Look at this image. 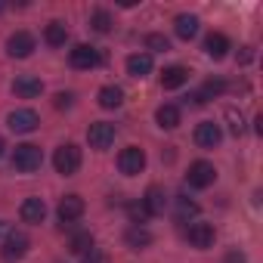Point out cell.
I'll return each instance as SVG.
<instances>
[{
	"label": "cell",
	"mask_w": 263,
	"mask_h": 263,
	"mask_svg": "<svg viewBox=\"0 0 263 263\" xmlns=\"http://www.w3.org/2000/svg\"><path fill=\"white\" fill-rule=\"evenodd\" d=\"M41 164H44V152H41L37 146H31V143L16 146V152H13V167H16L19 174H34V171H41Z\"/></svg>",
	"instance_id": "obj_1"
},
{
	"label": "cell",
	"mask_w": 263,
	"mask_h": 263,
	"mask_svg": "<svg viewBox=\"0 0 263 263\" xmlns=\"http://www.w3.org/2000/svg\"><path fill=\"white\" fill-rule=\"evenodd\" d=\"M53 167H56L62 177L78 174V167H81V149H78L74 143L59 146V149H56V155H53Z\"/></svg>",
	"instance_id": "obj_2"
},
{
	"label": "cell",
	"mask_w": 263,
	"mask_h": 263,
	"mask_svg": "<svg viewBox=\"0 0 263 263\" xmlns=\"http://www.w3.org/2000/svg\"><path fill=\"white\" fill-rule=\"evenodd\" d=\"M118 171H121L124 177H137V174H143V171H146V152H143L140 146H127V149H121V155H118Z\"/></svg>",
	"instance_id": "obj_3"
},
{
	"label": "cell",
	"mask_w": 263,
	"mask_h": 263,
	"mask_svg": "<svg viewBox=\"0 0 263 263\" xmlns=\"http://www.w3.org/2000/svg\"><path fill=\"white\" fill-rule=\"evenodd\" d=\"M31 248V238L19 229H10L7 238H4V248H0V254H4V260H22Z\"/></svg>",
	"instance_id": "obj_4"
},
{
	"label": "cell",
	"mask_w": 263,
	"mask_h": 263,
	"mask_svg": "<svg viewBox=\"0 0 263 263\" xmlns=\"http://www.w3.org/2000/svg\"><path fill=\"white\" fill-rule=\"evenodd\" d=\"M68 62H71V68H78V71H90V68H96V65L102 62V56H99L96 47H90V44H78V47L68 53Z\"/></svg>",
	"instance_id": "obj_5"
},
{
	"label": "cell",
	"mask_w": 263,
	"mask_h": 263,
	"mask_svg": "<svg viewBox=\"0 0 263 263\" xmlns=\"http://www.w3.org/2000/svg\"><path fill=\"white\" fill-rule=\"evenodd\" d=\"M214 180H217V171H214V164H211V161H192V164H189L186 183H189L192 189H208Z\"/></svg>",
	"instance_id": "obj_6"
},
{
	"label": "cell",
	"mask_w": 263,
	"mask_h": 263,
	"mask_svg": "<svg viewBox=\"0 0 263 263\" xmlns=\"http://www.w3.org/2000/svg\"><path fill=\"white\" fill-rule=\"evenodd\" d=\"M7 124H10L13 134H31V130H37L41 118H37V111H34V108H16V111H10Z\"/></svg>",
	"instance_id": "obj_7"
},
{
	"label": "cell",
	"mask_w": 263,
	"mask_h": 263,
	"mask_svg": "<svg viewBox=\"0 0 263 263\" xmlns=\"http://www.w3.org/2000/svg\"><path fill=\"white\" fill-rule=\"evenodd\" d=\"M34 47H37V41H34V34H28V31H16V34H10V41H7V53H10L13 59H28V56L34 53Z\"/></svg>",
	"instance_id": "obj_8"
},
{
	"label": "cell",
	"mask_w": 263,
	"mask_h": 263,
	"mask_svg": "<svg viewBox=\"0 0 263 263\" xmlns=\"http://www.w3.org/2000/svg\"><path fill=\"white\" fill-rule=\"evenodd\" d=\"M56 214H59V223H62V226L78 223V220L84 217V198H81V195H65V198L59 201Z\"/></svg>",
	"instance_id": "obj_9"
},
{
	"label": "cell",
	"mask_w": 263,
	"mask_h": 263,
	"mask_svg": "<svg viewBox=\"0 0 263 263\" xmlns=\"http://www.w3.org/2000/svg\"><path fill=\"white\" fill-rule=\"evenodd\" d=\"M87 140H90V149H108V146L115 143V124H108V121L90 124Z\"/></svg>",
	"instance_id": "obj_10"
},
{
	"label": "cell",
	"mask_w": 263,
	"mask_h": 263,
	"mask_svg": "<svg viewBox=\"0 0 263 263\" xmlns=\"http://www.w3.org/2000/svg\"><path fill=\"white\" fill-rule=\"evenodd\" d=\"M214 238H217V232H214V226H211V223H192V226L186 229V241H189L192 248H198V251L211 248V245H214Z\"/></svg>",
	"instance_id": "obj_11"
},
{
	"label": "cell",
	"mask_w": 263,
	"mask_h": 263,
	"mask_svg": "<svg viewBox=\"0 0 263 263\" xmlns=\"http://www.w3.org/2000/svg\"><path fill=\"white\" fill-rule=\"evenodd\" d=\"M220 140H223L220 124H214V121H201V124L195 127V143H198L201 149H217Z\"/></svg>",
	"instance_id": "obj_12"
},
{
	"label": "cell",
	"mask_w": 263,
	"mask_h": 263,
	"mask_svg": "<svg viewBox=\"0 0 263 263\" xmlns=\"http://www.w3.org/2000/svg\"><path fill=\"white\" fill-rule=\"evenodd\" d=\"M140 201H143V208L149 211V217H158V214H164V208H167V192H164L161 186H149Z\"/></svg>",
	"instance_id": "obj_13"
},
{
	"label": "cell",
	"mask_w": 263,
	"mask_h": 263,
	"mask_svg": "<svg viewBox=\"0 0 263 263\" xmlns=\"http://www.w3.org/2000/svg\"><path fill=\"white\" fill-rule=\"evenodd\" d=\"M19 217H22V223L37 226V223H44V217H47V204H44L41 198H25L22 208H19Z\"/></svg>",
	"instance_id": "obj_14"
},
{
	"label": "cell",
	"mask_w": 263,
	"mask_h": 263,
	"mask_svg": "<svg viewBox=\"0 0 263 263\" xmlns=\"http://www.w3.org/2000/svg\"><path fill=\"white\" fill-rule=\"evenodd\" d=\"M229 50H232V44H229V37H226V34H220V31H211V34L204 37V53H208L211 59H223Z\"/></svg>",
	"instance_id": "obj_15"
},
{
	"label": "cell",
	"mask_w": 263,
	"mask_h": 263,
	"mask_svg": "<svg viewBox=\"0 0 263 263\" xmlns=\"http://www.w3.org/2000/svg\"><path fill=\"white\" fill-rule=\"evenodd\" d=\"M174 31H177L180 41H192V37L198 34V16H192V13H180V16L174 19Z\"/></svg>",
	"instance_id": "obj_16"
},
{
	"label": "cell",
	"mask_w": 263,
	"mask_h": 263,
	"mask_svg": "<svg viewBox=\"0 0 263 263\" xmlns=\"http://www.w3.org/2000/svg\"><path fill=\"white\" fill-rule=\"evenodd\" d=\"M149 71H152V53H130L127 56V74L146 78Z\"/></svg>",
	"instance_id": "obj_17"
},
{
	"label": "cell",
	"mask_w": 263,
	"mask_h": 263,
	"mask_svg": "<svg viewBox=\"0 0 263 263\" xmlns=\"http://www.w3.org/2000/svg\"><path fill=\"white\" fill-rule=\"evenodd\" d=\"M13 90H16V96H22V99H34V96H41L44 84H41L37 78H31V74H22V78H16Z\"/></svg>",
	"instance_id": "obj_18"
},
{
	"label": "cell",
	"mask_w": 263,
	"mask_h": 263,
	"mask_svg": "<svg viewBox=\"0 0 263 263\" xmlns=\"http://www.w3.org/2000/svg\"><path fill=\"white\" fill-rule=\"evenodd\" d=\"M124 241L134 248V251H143V248L152 245V232H149L146 226H130V229L124 232Z\"/></svg>",
	"instance_id": "obj_19"
},
{
	"label": "cell",
	"mask_w": 263,
	"mask_h": 263,
	"mask_svg": "<svg viewBox=\"0 0 263 263\" xmlns=\"http://www.w3.org/2000/svg\"><path fill=\"white\" fill-rule=\"evenodd\" d=\"M189 81V68H183V65H171V68H164V74H161V87L164 90H177V87H183Z\"/></svg>",
	"instance_id": "obj_20"
},
{
	"label": "cell",
	"mask_w": 263,
	"mask_h": 263,
	"mask_svg": "<svg viewBox=\"0 0 263 263\" xmlns=\"http://www.w3.org/2000/svg\"><path fill=\"white\" fill-rule=\"evenodd\" d=\"M96 99H99V105H102V108H121V105H124V90H121V87H115V84H108V87H102V90H99V96H96Z\"/></svg>",
	"instance_id": "obj_21"
},
{
	"label": "cell",
	"mask_w": 263,
	"mask_h": 263,
	"mask_svg": "<svg viewBox=\"0 0 263 263\" xmlns=\"http://www.w3.org/2000/svg\"><path fill=\"white\" fill-rule=\"evenodd\" d=\"M93 248V232L90 229H78V232H71V238H68V251L71 254H87Z\"/></svg>",
	"instance_id": "obj_22"
},
{
	"label": "cell",
	"mask_w": 263,
	"mask_h": 263,
	"mask_svg": "<svg viewBox=\"0 0 263 263\" xmlns=\"http://www.w3.org/2000/svg\"><path fill=\"white\" fill-rule=\"evenodd\" d=\"M155 121H158V127L174 130V127H180V108L167 102V105H161V108L155 111Z\"/></svg>",
	"instance_id": "obj_23"
},
{
	"label": "cell",
	"mask_w": 263,
	"mask_h": 263,
	"mask_svg": "<svg viewBox=\"0 0 263 263\" xmlns=\"http://www.w3.org/2000/svg\"><path fill=\"white\" fill-rule=\"evenodd\" d=\"M44 41H47L50 47H65V41H68V28H65L62 22H50V25L44 28Z\"/></svg>",
	"instance_id": "obj_24"
},
{
	"label": "cell",
	"mask_w": 263,
	"mask_h": 263,
	"mask_svg": "<svg viewBox=\"0 0 263 263\" xmlns=\"http://www.w3.org/2000/svg\"><path fill=\"white\" fill-rule=\"evenodd\" d=\"M198 201H192L189 195H177V220L180 223H186V220H195L198 217Z\"/></svg>",
	"instance_id": "obj_25"
},
{
	"label": "cell",
	"mask_w": 263,
	"mask_h": 263,
	"mask_svg": "<svg viewBox=\"0 0 263 263\" xmlns=\"http://www.w3.org/2000/svg\"><path fill=\"white\" fill-rule=\"evenodd\" d=\"M111 25H115V19H111V13H108V10H93V13H90V28H93V31L108 34V31H111Z\"/></svg>",
	"instance_id": "obj_26"
},
{
	"label": "cell",
	"mask_w": 263,
	"mask_h": 263,
	"mask_svg": "<svg viewBox=\"0 0 263 263\" xmlns=\"http://www.w3.org/2000/svg\"><path fill=\"white\" fill-rule=\"evenodd\" d=\"M223 90H226V81H223V78H211V81H204V87H201L198 93H201V96H204V102H208V99L220 96Z\"/></svg>",
	"instance_id": "obj_27"
},
{
	"label": "cell",
	"mask_w": 263,
	"mask_h": 263,
	"mask_svg": "<svg viewBox=\"0 0 263 263\" xmlns=\"http://www.w3.org/2000/svg\"><path fill=\"white\" fill-rule=\"evenodd\" d=\"M127 214H130V220H134V226H143V223H149V211L143 208V201H134L127 208Z\"/></svg>",
	"instance_id": "obj_28"
},
{
	"label": "cell",
	"mask_w": 263,
	"mask_h": 263,
	"mask_svg": "<svg viewBox=\"0 0 263 263\" xmlns=\"http://www.w3.org/2000/svg\"><path fill=\"white\" fill-rule=\"evenodd\" d=\"M146 47L152 53H164V50H171V41L164 34H146Z\"/></svg>",
	"instance_id": "obj_29"
},
{
	"label": "cell",
	"mask_w": 263,
	"mask_h": 263,
	"mask_svg": "<svg viewBox=\"0 0 263 263\" xmlns=\"http://www.w3.org/2000/svg\"><path fill=\"white\" fill-rule=\"evenodd\" d=\"M226 118H229V130H232L235 137H241V134H245V118H241V111L229 108V111H226Z\"/></svg>",
	"instance_id": "obj_30"
},
{
	"label": "cell",
	"mask_w": 263,
	"mask_h": 263,
	"mask_svg": "<svg viewBox=\"0 0 263 263\" xmlns=\"http://www.w3.org/2000/svg\"><path fill=\"white\" fill-rule=\"evenodd\" d=\"M84 263H108V257H105V251H99V248H90V251L84 254Z\"/></svg>",
	"instance_id": "obj_31"
},
{
	"label": "cell",
	"mask_w": 263,
	"mask_h": 263,
	"mask_svg": "<svg viewBox=\"0 0 263 263\" xmlns=\"http://www.w3.org/2000/svg\"><path fill=\"white\" fill-rule=\"evenodd\" d=\"M74 105V93H56V108H71Z\"/></svg>",
	"instance_id": "obj_32"
},
{
	"label": "cell",
	"mask_w": 263,
	"mask_h": 263,
	"mask_svg": "<svg viewBox=\"0 0 263 263\" xmlns=\"http://www.w3.org/2000/svg\"><path fill=\"white\" fill-rule=\"evenodd\" d=\"M223 263H248V257H245L238 248H232V251L226 254V260H223Z\"/></svg>",
	"instance_id": "obj_33"
},
{
	"label": "cell",
	"mask_w": 263,
	"mask_h": 263,
	"mask_svg": "<svg viewBox=\"0 0 263 263\" xmlns=\"http://www.w3.org/2000/svg\"><path fill=\"white\" fill-rule=\"evenodd\" d=\"M251 59H254V47H241V56H238V62H241V65H248Z\"/></svg>",
	"instance_id": "obj_34"
},
{
	"label": "cell",
	"mask_w": 263,
	"mask_h": 263,
	"mask_svg": "<svg viewBox=\"0 0 263 263\" xmlns=\"http://www.w3.org/2000/svg\"><path fill=\"white\" fill-rule=\"evenodd\" d=\"M0 232H10V226H7V223H4V220H0Z\"/></svg>",
	"instance_id": "obj_35"
},
{
	"label": "cell",
	"mask_w": 263,
	"mask_h": 263,
	"mask_svg": "<svg viewBox=\"0 0 263 263\" xmlns=\"http://www.w3.org/2000/svg\"><path fill=\"white\" fill-rule=\"evenodd\" d=\"M4 10H7V4H4V0H0V13H4Z\"/></svg>",
	"instance_id": "obj_36"
},
{
	"label": "cell",
	"mask_w": 263,
	"mask_h": 263,
	"mask_svg": "<svg viewBox=\"0 0 263 263\" xmlns=\"http://www.w3.org/2000/svg\"><path fill=\"white\" fill-rule=\"evenodd\" d=\"M4 149H7V146H4V140H0V155H4Z\"/></svg>",
	"instance_id": "obj_37"
}]
</instances>
